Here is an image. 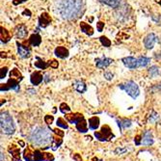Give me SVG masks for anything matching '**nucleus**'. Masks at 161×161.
Segmentation results:
<instances>
[{
  "label": "nucleus",
  "instance_id": "nucleus-1",
  "mask_svg": "<svg viewBox=\"0 0 161 161\" xmlns=\"http://www.w3.org/2000/svg\"><path fill=\"white\" fill-rule=\"evenodd\" d=\"M58 13L64 19L74 20L81 16L83 12L82 0H58L56 3Z\"/></svg>",
  "mask_w": 161,
  "mask_h": 161
},
{
  "label": "nucleus",
  "instance_id": "nucleus-2",
  "mask_svg": "<svg viewBox=\"0 0 161 161\" xmlns=\"http://www.w3.org/2000/svg\"><path fill=\"white\" fill-rule=\"evenodd\" d=\"M29 140L36 146H45V148H48L50 143H52V135L49 130V128L43 127H37L32 129L29 135Z\"/></svg>",
  "mask_w": 161,
  "mask_h": 161
},
{
  "label": "nucleus",
  "instance_id": "nucleus-3",
  "mask_svg": "<svg viewBox=\"0 0 161 161\" xmlns=\"http://www.w3.org/2000/svg\"><path fill=\"white\" fill-rule=\"evenodd\" d=\"M1 129L6 134H12L14 132V125L13 119L8 112L1 113Z\"/></svg>",
  "mask_w": 161,
  "mask_h": 161
},
{
  "label": "nucleus",
  "instance_id": "nucleus-4",
  "mask_svg": "<svg viewBox=\"0 0 161 161\" xmlns=\"http://www.w3.org/2000/svg\"><path fill=\"white\" fill-rule=\"evenodd\" d=\"M119 87H120V89L127 92V95L130 96L133 99L137 98L138 96L140 95V90H139L138 85L133 81H127V82H125V83L120 84Z\"/></svg>",
  "mask_w": 161,
  "mask_h": 161
},
{
  "label": "nucleus",
  "instance_id": "nucleus-5",
  "mask_svg": "<svg viewBox=\"0 0 161 161\" xmlns=\"http://www.w3.org/2000/svg\"><path fill=\"white\" fill-rule=\"evenodd\" d=\"M95 136L99 141H107V140L113 138L114 135L110 129V127L108 125H104V127H102L100 131H96Z\"/></svg>",
  "mask_w": 161,
  "mask_h": 161
},
{
  "label": "nucleus",
  "instance_id": "nucleus-6",
  "mask_svg": "<svg viewBox=\"0 0 161 161\" xmlns=\"http://www.w3.org/2000/svg\"><path fill=\"white\" fill-rule=\"evenodd\" d=\"M10 89H13V90L16 91V92H19V80L16 79V78L11 77L10 79L8 80L7 83L1 84V87H0L1 92H3V91H8Z\"/></svg>",
  "mask_w": 161,
  "mask_h": 161
},
{
  "label": "nucleus",
  "instance_id": "nucleus-7",
  "mask_svg": "<svg viewBox=\"0 0 161 161\" xmlns=\"http://www.w3.org/2000/svg\"><path fill=\"white\" fill-rule=\"evenodd\" d=\"M158 41V37L156 36L154 33H151L149 34L147 37L144 39V45L147 49H151L153 48L155 43Z\"/></svg>",
  "mask_w": 161,
  "mask_h": 161
},
{
  "label": "nucleus",
  "instance_id": "nucleus-8",
  "mask_svg": "<svg viewBox=\"0 0 161 161\" xmlns=\"http://www.w3.org/2000/svg\"><path fill=\"white\" fill-rule=\"evenodd\" d=\"M122 62L124 63V65L127 69H135L139 67L138 59H136L134 57H125L122 59Z\"/></svg>",
  "mask_w": 161,
  "mask_h": 161
},
{
  "label": "nucleus",
  "instance_id": "nucleus-9",
  "mask_svg": "<svg viewBox=\"0 0 161 161\" xmlns=\"http://www.w3.org/2000/svg\"><path fill=\"white\" fill-rule=\"evenodd\" d=\"M17 52H19V55L22 59H26V58H29L31 55L30 48L27 47V46L23 45L22 43H19V42H17Z\"/></svg>",
  "mask_w": 161,
  "mask_h": 161
},
{
  "label": "nucleus",
  "instance_id": "nucleus-10",
  "mask_svg": "<svg viewBox=\"0 0 161 161\" xmlns=\"http://www.w3.org/2000/svg\"><path fill=\"white\" fill-rule=\"evenodd\" d=\"M112 63H113V59L107 58V57L98 58V59H96V66L98 67V69H105L109 65H111Z\"/></svg>",
  "mask_w": 161,
  "mask_h": 161
},
{
  "label": "nucleus",
  "instance_id": "nucleus-11",
  "mask_svg": "<svg viewBox=\"0 0 161 161\" xmlns=\"http://www.w3.org/2000/svg\"><path fill=\"white\" fill-rule=\"evenodd\" d=\"M51 22V17L47 13H43L39 17V25L40 27L45 28L50 24Z\"/></svg>",
  "mask_w": 161,
  "mask_h": 161
},
{
  "label": "nucleus",
  "instance_id": "nucleus-12",
  "mask_svg": "<svg viewBox=\"0 0 161 161\" xmlns=\"http://www.w3.org/2000/svg\"><path fill=\"white\" fill-rule=\"evenodd\" d=\"M54 54L56 55L58 58L61 59H66L69 57V50L64 46H57L54 50Z\"/></svg>",
  "mask_w": 161,
  "mask_h": 161
},
{
  "label": "nucleus",
  "instance_id": "nucleus-13",
  "mask_svg": "<svg viewBox=\"0 0 161 161\" xmlns=\"http://www.w3.org/2000/svg\"><path fill=\"white\" fill-rule=\"evenodd\" d=\"M67 121L71 124H77L78 122H80L81 120L84 119V117L82 114L79 113H75V114H69V115H66Z\"/></svg>",
  "mask_w": 161,
  "mask_h": 161
},
{
  "label": "nucleus",
  "instance_id": "nucleus-14",
  "mask_svg": "<svg viewBox=\"0 0 161 161\" xmlns=\"http://www.w3.org/2000/svg\"><path fill=\"white\" fill-rule=\"evenodd\" d=\"M43 74H41L40 72H34L33 74H31V77H30V81H31V83L33 84V85H39L41 84L43 82Z\"/></svg>",
  "mask_w": 161,
  "mask_h": 161
},
{
  "label": "nucleus",
  "instance_id": "nucleus-15",
  "mask_svg": "<svg viewBox=\"0 0 161 161\" xmlns=\"http://www.w3.org/2000/svg\"><path fill=\"white\" fill-rule=\"evenodd\" d=\"M27 33H28L27 28L23 24H20L16 28V36L17 39H23V38H25Z\"/></svg>",
  "mask_w": 161,
  "mask_h": 161
},
{
  "label": "nucleus",
  "instance_id": "nucleus-16",
  "mask_svg": "<svg viewBox=\"0 0 161 161\" xmlns=\"http://www.w3.org/2000/svg\"><path fill=\"white\" fill-rule=\"evenodd\" d=\"M153 143V135H151V132L149 130H146L144 134H143L142 137V144L145 146H150Z\"/></svg>",
  "mask_w": 161,
  "mask_h": 161
},
{
  "label": "nucleus",
  "instance_id": "nucleus-17",
  "mask_svg": "<svg viewBox=\"0 0 161 161\" xmlns=\"http://www.w3.org/2000/svg\"><path fill=\"white\" fill-rule=\"evenodd\" d=\"M42 43V37L39 34H33L31 35L28 40V43L32 46H39Z\"/></svg>",
  "mask_w": 161,
  "mask_h": 161
},
{
  "label": "nucleus",
  "instance_id": "nucleus-18",
  "mask_svg": "<svg viewBox=\"0 0 161 161\" xmlns=\"http://www.w3.org/2000/svg\"><path fill=\"white\" fill-rule=\"evenodd\" d=\"M98 1L102 3L103 5H106L108 7H111L114 9L119 8L122 3V0H98Z\"/></svg>",
  "mask_w": 161,
  "mask_h": 161
},
{
  "label": "nucleus",
  "instance_id": "nucleus-19",
  "mask_svg": "<svg viewBox=\"0 0 161 161\" xmlns=\"http://www.w3.org/2000/svg\"><path fill=\"white\" fill-rule=\"evenodd\" d=\"M80 28H81V31L85 33L88 36H93L94 35V29L91 25H89L88 23L82 21L80 23Z\"/></svg>",
  "mask_w": 161,
  "mask_h": 161
},
{
  "label": "nucleus",
  "instance_id": "nucleus-20",
  "mask_svg": "<svg viewBox=\"0 0 161 161\" xmlns=\"http://www.w3.org/2000/svg\"><path fill=\"white\" fill-rule=\"evenodd\" d=\"M37 60H38V62H35L34 66L40 69H47L49 66H51V61L43 62V61L42 59H40L39 57H37Z\"/></svg>",
  "mask_w": 161,
  "mask_h": 161
},
{
  "label": "nucleus",
  "instance_id": "nucleus-21",
  "mask_svg": "<svg viewBox=\"0 0 161 161\" xmlns=\"http://www.w3.org/2000/svg\"><path fill=\"white\" fill-rule=\"evenodd\" d=\"M74 89L79 93H84V92H86V90H87L86 85H85L84 82L81 81V80L75 81L74 84Z\"/></svg>",
  "mask_w": 161,
  "mask_h": 161
},
{
  "label": "nucleus",
  "instance_id": "nucleus-22",
  "mask_svg": "<svg viewBox=\"0 0 161 161\" xmlns=\"http://www.w3.org/2000/svg\"><path fill=\"white\" fill-rule=\"evenodd\" d=\"M99 125V119L98 117H92L90 120H89V127L90 129L92 130H96V128L98 127Z\"/></svg>",
  "mask_w": 161,
  "mask_h": 161
},
{
  "label": "nucleus",
  "instance_id": "nucleus-23",
  "mask_svg": "<svg viewBox=\"0 0 161 161\" xmlns=\"http://www.w3.org/2000/svg\"><path fill=\"white\" fill-rule=\"evenodd\" d=\"M76 128L78 131H80V132H86L88 130V127H87V124H86V121L83 119L81 120L80 122H78L76 124Z\"/></svg>",
  "mask_w": 161,
  "mask_h": 161
},
{
  "label": "nucleus",
  "instance_id": "nucleus-24",
  "mask_svg": "<svg viewBox=\"0 0 161 161\" xmlns=\"http://www.w3.org/2000/svg\"><path fill=\"white\" fill-rule=\"evenodd\" d=\"M10 39H11V36H10V34H9V32L6 30V29L1 27V43H6L10 41Z\"/></svg>",
  "mask_w": 161,
  "mask_h": 161
},
{
  "label": "nucleus",
  "instance_id": "nucleus-25",
  "mask_svg": "<svg viewBox=\"0 0 161 161\" xmlns=\"http://www.w3.org/2000/svg\"><path fill=\"white\" fill-rule=\"evenodd\" d=\"M9 151L12 153V155H13L14 159H19V150L16 147V146H14V145L10 146Z\"/></svg>",
  "mask_w": 161,
  "mask_h": 161
},
{
  "label": "nucleus",
  "instance_id": "nucleus-26",
  "mask_svg": "<svg viewBox=\"0 0 161 161\" xmlns=\"http://www.w3.org/2000/svg\"><path fill=\"white\" fill-rule=\"evenodd\" d=\"M151 62V58L146 57V56H140L138 58V63H139V67H146L148 66Z\"/></svg>",
  "mask_w": 161,
  "mask_h": 161
},
{
  "label": "nucleus",
  "instance_id": "nucleus-27",
  "mask_svg": "<svg viewBox=\"0 0 161 161\" xmlns=\"http://www.w3.org/2000/svg\"><path fill=\"white\" fill-rule=\"evenodd\" d=\"M61 144H62V139L59 136H54L53 140H52V150L55 151Z\"/></svg>",
  "mask_w": 161,
  "mask_h": 161
},
{
  "label": "nucleus",
  "instance_id": "nucleus-28",
  "mask_svg": "<svg viewBox=\"0 0 161 161\" xmlns=\"http://www.w3.org/2000/svg\"><path fill=\"white\" fill-rule=\"evenodd\" d=\"M10 76L13 77V78H16V79H17V80H21L22 79V75H21L20 72L17 69H12V72L10 74Z\"/></svg>",
  "mask_w": 161,
  "mask_h": 161
},
{
  "label": "nucleus",
  "instance_id": "nucleus-29",
  "mask_svg": "<svg viewBox=\"0 0 161 161\" xmlns=\"http://www.w3.org/2000/svg\"><path fill=\"white\" fill-rule=\"evenodd\" d=\"M119 127L122 128V129H124V128H127V127H129L131 125V122L129 120H121V121H119Z\"/></svg>",
  "mask_w": 161,
  "mask_h": 161
},
{
  "label": "nucleus",
  "instance_id": "nucleus-30",
  "mask_svg": "<svg viewBox=\"0 0 161 161\" xmlns=\"http://www.w3.org/2000/svg\"><path fill=\"white\" fill-rule=\"evenodd\" d=\"M99 41H100L101 45H104L105 47H109V46L111 45V41L105 36H101L100 38H99Z\"/></svg>",
  "mask_w": 161,
  "mask_h": 161
},
{
  "label": "nucleus",
  "instance_id": "nucleus-31",
  "mask_svg": "<svg viewBox=\"0 0 161 161\" xmlns=\"http://www.w3.org/2000/svg\"><path fill=\"white\" fill-rule=\"evenodd\" d=\"M149 72H150V76L151 77H155V76H157V75L159 74V69L157 68L156 66H153L150 69Z\"/></svg>",
  "mask_w": 161,
  "mask_h": 161
},
{
  "label": "nucleus",
  "instance_id": "nucleus-32",
  "mask_svg": "<svg viewBox=\"0 0 161 161\" xmlns=\"http://www.w3.org/2000/svg\"><path fill=\"white\" fill-rule=\"evenodd\" d=\"M57 125H58V127H62V128H65V129H67V128L69 127V125H68V124H67V122L64 119H62V118H59L57 120Z\"/></svg>",
  "mask_w": 161,
  "mask_h": 161
},
{
  "label": "nucleus",
  "instance_id": "nucleus-33",
  "mask_svg": "<svg viewBox=\"0 0 161 161\" xmlns=\"http://www.w3.org/2000/svg\"><path fill=\"white\" fill-rule=\"evenodd\" d=\"M60 111L62 113L64 114H66V113H68L71 111V108H69V106L68 104H66V103H62L60 105Z\"/></svg>",
  "mask_w": 161,
  "mask_h": 161
},
{
  "label": "nucleus",
  "instance_id": "nucleus-34",
  "mask_svg": "<svg viewBox=\"0 0 161 161\" xmlns=\"http://www.w3.org/2000/svg\"><path fill=\"white\" fill-rule=\"evenodd\" d=\"M53 160H54V156L51 153H43V161H53Z\"/></svg>",
  "mask_w": 161,
  "mask_h": 161
},
{
  "label": "nucleus",
  "instance_id": "nucleus-35",
  "mask_svg": "<svg viewBox=\"0 0 161 161\" xmlns=\"http://www.w3.org/2000/svg\"><path fill=\"white\" fill-rule=\"evenodd\" d=\"M53 120H54L53 116H50V115H46V116L45 117V122H46V124H47V125H51L52 122H53Z\"/></svg>",
  "mask_w": 161,
  "mask_h": 161
},
{
  "label": "nucleus",
  "instance_id": "nucleus-36",
  "mask_svg": "<svg viewBox=\"0 0 161 161\" xmlns=\"http://www.w3.org/2000/svg\"><path fill=\"white\" fill-rule=\"evenodd\" d=\"M7 72H8V68L7 67H4V68H1V79H3L5 76H6V74H7Z\"/></svg>",
  "mask_w": 161,
  "mask_h": 161
},
{
  "label": "nucleus",
  "instance_id": "nucleus-37",
  "mask_svg": "<svg viewBox=\"0 0 161 161\" xmlns=\"http://www.w3.org/2000/svg\"><path fill=\"white\" fill-rule=\"evenodd\" d=\"M113 76H114L113 74H112V72H106L104 74V77L106 78L107 80H111L113 78Z\"/></svg>",
  "mask_w": 161,
  "mask_h": 161
},
{
  "label": "nucleus",
  "instance_id": "nucleus-38",
  "mask_svg": "<svg viewBox=\"0 0 161 161\" xmlns=\"http://www.w3.org/2000/svg\"><path fill=\"white\" fill-rule=\"evenodd\" d=\"M96 27H98V32H101L102 29H103V27H104V23L101 22V21L98 22V23H96Z\"/></svg>",
  "mask_w": 161,
  "mask_h": 161
},
{
  "label": "nucleus",
  "instance_id": "nucleus-39",
  "mask_svg": "<svg viewBox=\"0 0 161 161\" xmlns=\"http://www.w3.org/2000/svg\"><path fill=\"white\" fill-rule=\"evenodd\" d=\"M58 66H59V64H58L57 61H55V60L51 61V66L50 67H52V68H54V69H56V68H58Z\"/></svg>",
  "mask_w": 161,
  "mask_h": 161
},
{
  "label": "nucleus",
  "instance_id": "nucleus-40",
  "mask_svg": "<svg viewBox=\"0 0 161 161\" xmlns=\"http://www.w3.org/2000/svg\"><path fill=\"white\" fill-rule=\"evenodd\" d=\"M53 131L55 132V134H56V135H59V136H61V137L64 136V132H63L62 130H60V129H54Z\"/></svg>",
  "mask_w": 161,
  "mask_h": 161
},
{
  "label": "nucleus",
  "instance_id": "nucleus-41",
  "mask_svg": "<svg viewBox=\"0 0 161 161\" xmlns=\"http://www.w3.org/2000/svg\"><path fill=\"white\" fill-rule=\"evenodd\" d=\"M27 1V0H13V4L14 5H19V4H21V3Z\"/></svg>",
  "mask_w": 161,
  "mask_h": 161
},
{
  "label": "nucleus",
  "instance_id": "nucleus-42",
  "mask_svg": "<svg viewBox=\"0 0 161 161\" xmlns=\"http://www.w3.org/2000/svg\"><path fill=\"white\" fill-rule=\"evenodd\" d=\"M74 159L75 160V161H82V158H81V156L79 155V154H74Z\"/></svg>",
  "mask_w": 161,
  "mask_h": 161
},
{
  "label": "nucleus",
  "instance_id": "nucleus-43",
  "mask_svg": "<svg viewBox=\"0 0 161 161\" xmlns=\"http://www.w3.org/2000/svg\"><path fill=\"white\" fill-rule=\"evenodd\" d=\"M22 14H23V16H26V14H27V17H30V16H31V12L29 11V10H27V9H26V10L23 11Z\"/></svg>",
  "mask_w": 161,
  "mask_h": 161
},
{
  "label": "nucleus",
  "instance_id": "nucleus-44",
  "mask_svg": "<svg viewBox=\"0 0 161 161\" xmlns=\"http://www.w3.org/2000/svg\"><path fill=\"white\" fill-rule=\"evenodd\" d=\"M135 144L136 145H140V144H142L141 142H140V136H136V138H135Z\"/></svg>",
  "mask_w": 161,
  "mask_h": 161
},
{
  "label": "nucleus",
  "instance_id": "nucleus-45",
  "mask_svg": "<svg viewBox=\"0 0 161 161\" xmlns=\"http://www.w3.org/2000/svg\"><path fill=\"white\" fill-rule=\"evenodd\" d=\"M157 89H159L160 91H161V83L158 85V84H157Z\"/></svg>",
  "mask_w": 161,
  "mask_h": 161
},
{
  "label": "nucleus",
  "instance_id": "nucleus-46",
  "mask_svg": "<svg viewBox=\"0 0 161 161\" xmlns=\"http://www.w3.org/2000/svg\"><path fill=\"white\" fill-rule=\"evenodd\" d=\"M92 161H98V159L96 158V157H94V158H93V160H92Z\"/></svg>",
  "mask_w": 161,
  "mask_h": 161
},
{
  "label": "nucleus",
  "instance_id": "nucleus-47",
  "mask_svg": "<svg viewBox=\"0 0 161 161\" xmlns=\"http://www.w3.org/2000/svg\"><path fill=\"white\" fill-rule=\"evenodd\" d=\"M19 144L21 145V146H24V143H23L22 141H21V142H19Z\"/></svg>",
  "mask_w": 161,
  "mask_h": 161
}]
</instances>
